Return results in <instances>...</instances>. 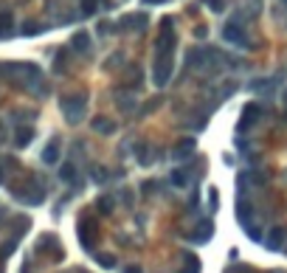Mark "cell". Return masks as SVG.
<instances>
[{
    "label": "cell",
    "instance_id": "12",
    "mask_svg": "<svg viewBox=\"0 0 287 273\" xmlns=\"http://www.w3.org/2000/svg\"><path fill=\"white\" fill-rule=\"evenodd\" d=\"M56 161H59V144L51 141V144L43 149V164H56Z\"/></svg>",
    "mask_w": 287,
    "mask_h": 273
},
{
    "label": "cell",
    "instance_id": "3",
    "mask_svg": "<svg viewBox=\"0 0 287 273\" xmlns=\"http://www.w3.org/2000/svg\"><path fill=\"white\" fill-rule=\"evenodd\" d=\"M172 68H175V59H172V56H155V62H152V82L158 87H164L166 82H169Z\"/></svg>",
    "mask_w": 287,
    "mask_h": 273
},
{
    "label": "cell",
    "instance_id": "16",
    "mask_svg": "<svg viewBox=\"0 0 287 273\" xmlns=\"http://www.w3.org/2000/svg\"><path fill=\"white\" fill-rule=\"evenodd\" d=\"M59 177H62V180H68V183H74L76 180V164H71V161H68V164H62Z\"/></svg>",
    "mask_w": 287,
    "mask_h": 273
},
{
    "label": "cell",
    "instance_id": "7",
    "mask_svg": "<svg viewBox=\"0 0 287 273\" xmlns=\"http://www.w3.org/2000/svg\"><path fill=\"white\" fill-rule=\"evenodd\" d=\"M259 113H262V110H259V104H248V107L242 110V122H239V130H250V127H253V124L259 122Z\"/></svg>",
    "mask_w": 287,
    "mask_h": 273
},
{
    "label": "cell",
    "instance_id": "13",
    "mask_svg": "<svg viewBox=\"0 0 287 273\" xmlns=\"http://www.w3.org/2000/svg\"><path fill=\"white\" fill-rule=\"evenodd\" d=\"M93 130H96V133H102V135H110V133H116V124L99 115V118H93Z\"/></svg>",
    "mask_w": 287,
    "mask_h": 273
},
{
    "label": "cell",
    "instance_id": "10",
    "mask_svg": "<svg viewBox=\"0 0 287 273\" xmlns=\"http://www.w3.org/2000/svg\"><path fill=\"white\" fill-rule=\"evenodd\" d=\"M124 28H133V31H144L147 28V14H130V17L121 20Z\"/></svg>",
    "mask_w": 287,
    "mask_h": 273
},
{
    "label": "cell",
    "instance_id": "26",
    "mask_svg": "<svg viewBox=\"0 0 287 273\" xmlns=\"http://www.w3.org/2000/svg\"><path fill=\"white\" fill-rule=\"evenodd\" d=\"M144 3H164V0H144Z\"/></svg>",
    "mask_w": 287,
    "mask_h": 273
},
{
    "label": "cell",
    "instance_id": "4",
    "mask_svg": "<svg viewBox=\"0 0 287 273\" xmlns=\"http://www.w3.org/2000/svg\"><path fill=\"white\" fill-rule=\"evenodd\" d=\"M222 37H226V40H228L231 45H239V48H242V45L248 48V45H250V40H248V34H245V28H239V25L234 23V20L222 25Z\"/></svg>",
    "mask_w": 287,
    "mask_h": 273
},
{
    "label": "cell",
    "instance_id": "24",
    "mask_svg": "<svg viewBox=\"0 0 287 273\" xmlns=\"http://www.w3.org/2000/svg\"><path fill=\"white\" fill-rule=\"evenodd\" d=\"M208 200H211V211H217V192L211 189V194H208Z\"/></svg>",
    "mask_w": 287,
    "mask_h": 273
},
{
    "label": "cell",
    "instance_id": "18",
    "mask_svg": "<svg viewBox=\"0 0 287 273\" xmlns=\"http://www.w3.org/2000/svg\"><path fill=\"white\" fill-rule=\"evenodd\" d=\"M96 9H99V0H82V14H85V17L96 14Z\"/></svg>",
    "mask_w": 287,
    "mask_h": 273
},
{
    "label": "cell",
    "instance_id": "29",
    "mask_svg": "<svg viewBox=\"0 0 287 273\" xmlns=\"http://www.w3.org/2000/svg\"><path fill=\"white\" fill-rule=\"evenodd\" d=\"M281 3H287V0H281Z\"/></svg>",
    "mask_w": 287,
    "mask_h": 273
},
{
    "label": "cell",
    "instance_id": "17",
    "mask_svg": "<svg viewBox=\"0 0 287 273\" xmlns=\"http://www.w3.org/2000/svg\"><path fill=\"white\" fill-rule=\"evenodd\" d=\"M135 155H138V161H141V166H149V161H152V158H149V146H147V144H144V141H141V144H138V146H135Z\"/></svg>",
    "mask_w": 287,
    "mask_h": 273
},
{
    "label": "cell",
    "instance_id": "1",
    "mask_svg": "<svg viewBox=\"0 0 287 273\" xmlns=\"http://www.w3.org/2000/svg\"><path fill=\"white\" fill-rule=\"evenodd\" d=\"M172 54H175V28H172V20L164 17L158 37H155V56H172Z\"/></svg>",
    "mask_w": 287,
    "mask_h": 273
},
{
    "label": "cell",
    "instance_id": "20",
    "mask_svg": "<svg viewBox=\"0 0 287 273\" xmlns=\"http://www.w3.org/2000/svg\"><path fill=\"white\" fill-rule=\"evenodd\" d=\"M262 180V175L259 172H245L242 177H239V183H245V186H250V183H259Z\"/></svg>",
    "mask_w": 287,
    "mask_h": 273
},
{
    "label": "cell",
    "instance_id": "21",
    "mask_svg": "<svg viewBox=\"0 0 287 273\" xmlns=\"http://www.w3.org/2000/svg\"><path fill=\"white\" fill-rule=\"evenodd\" d=\"M14 161L12 158H0V183L6 180V166H12Z\"/></svg>",
    "mask_w": 287,
    "mask_h": 273
},
{
    "label": "cell",
    "instance_id": "11",
    "mask_svg": "<svg viewBox=\"0 0 287 273\" xmlns=\"http://www.w3.org/2000/svg\"><path fill=\"white\" fill-rule=\"evenodd\" d=\"M71 45H74V48L79 51V54H85V51L90 48V37H87L85 31H76V34H74V40H71Z\"/></svg>",
    "mask_w": 287,
    "mask_h": 273
},
{
    "label": "cell",
    "instance_id": "27",
    "mask_svg": "<svg viewBox=\"0 0 287 273\" xmlns=\"http://www.w3.org/2000/svg\"><path fill=\"white\" fill-rule=\"evenodd\" d=\"M0 133H3V124H0Z\"/></svg>",
    "mask_w": 287,
    "mask_h": 273
},
{
    "label": "cell",
    "instance_id": "6",
    "mask_svg": "<svg viewBox=\"0 0 287 273\" xmlns=\"http://www.w3.org/2000/svg\"><path fill=\"white\" fill-rule=\"evenodd\" d=\"M284 237H287V231L284 228H270L268 231V237H265V248H270V251H279L281 245H284Z\"/></svg>",
    "mask_w": 287,
    "mask_h": 273
},
{
    "label": "cell",
    "instance_id": "19",
    "mask_svg": "<svg viewBox=\"0 0 287 273\" xmlns=\"http://www.w3.org/2000/svg\"><path fill=\"white\" fill-rule=\"evenodd\" d=\"M96 206H99V211H102V214H110L113 211V197H99Z\"/></svg>",
    "mask_w": 287,
    "mask_h": 273
},
{
    "label": "cell",
    "instance_id": "9",
    "mask_svg": "<svg viewBox=\"0 0 287 273\" xmlns=\"http://www.w3.org/2000/svg\"><path fill=\"white\" fill-rule=\"evenodd\" d=\"M169 180H172V186H177V189H186V186H192V172L186 169V166H177V169H172Z\"/></svg>",
    "mask_w": 287,
    "mask_h": 273
},
{
    "label": "cell",
    "instance_id": "25",
    "mask_svg": "<svg viewBox=\"0 0 287 273\" xmlns=\"http://www.w3.org/2000/svg\"><path fill=\"white\" fill-rule=\"evenodd\" d=\"M124 273H141V267H138V265H133V267H127Z\"/></svg>",
    "mask_w": 287,
    "mask_h": 273
},
{
    "label": "cell",
    "instance_id": "28",
    "mask_svg": "<svg viewBox=\"0 0 287 273\" xmlns=\"http://www.w3.org/2000/svg\"><path fill=\"white\" fill-rule=\"evenodd\" d=\"M0 214H3V208H0Z\"/></svg>",
    "mask_w": 287,
    "mask_h": 273
},
{
    "label": "cell",
    "instance_id": "8",
    "mask_svg": "<svg viewBox=\"0 0 287 273\" xmlns=\"http://www.w3.org/2000/svg\"><path fill=\"white\" fill-rule=\"evenodd\" d=\"M195 146H197V141H195V138H183L180 144H175V149H172V158H175V161L189 158L192 152H195Z\"/></svg>",
    "mask_w": 287,
    "mask_h": 273
},
{
    "label": "cell",
    "instance_id": "5",
    "mask_svg": "<svg viewBox=\"0 0 287 273\" xmlns=\"http://www.w3.org/2000/svg\"><path fill=\"white\" fill-rule=\"evenodd\" d=\"M79 239H82L85 248H93V242H96V223H93L90 217L79 223Z\"/></svg>",
    "mask_w": 287,
    "mask_h": 273
},
{
    "label": "cell",
    "instance_id": "2",
    "mask_svg": "<svg viewBox=\"0 0 287 273\" xmlns=\"http://www.w3.org/2000/svg\"><path fill=\"white\" fill-rule=\"evenodd\" d=\"M59 107H62V113H65L68 122L76 124V122H82V118H85L87 96H85V93H74V96H65V99L59 102Z\"/></svg>",
    "mask_w": 287,
    "mask_h": 273
},
{
    "label": "cell",
    "instance_id": "15",
    "mask_svg": "<svg viewBox=\"0 0 287 273\" xmlns=\"http://www.w3.org/2000/svg\"><path fill=\"white\" fill-rule=\"evenodd\" d=\"M31 138H34V130H31V127H17V133H14V144H17V146L31 144Z\"/></svg>",
    "mask_w": 287,
    "mask_h": 273
},
{
    "label": "cell",
    "instance_id": "22",
    "mask_svg": "<svg viewBox=\"0 0 287 273\" xmlns=\"http://www.w3.org/2000/svg\"><path fill=\"white\" fill-rule=\"evenodd\" d=\"M96 259H99V265H104V267H113V265H116V256H110V254H107V256H96Z\"/></svg>",
    "mask_w": 287,
    "mask_h": 273
},
{
    "label": "cell",
    "instance_id": "23",
    "mask_svg": "<svg viewBox=\"0 0 287 273\" xmlns=\"http://www.w3.org/2000/svg\"><path fill=\"white\" fill-rule=\"evenodd\" d=\"M206 3L214 9V12H222V9H226V3H222V0H206Z\"/></svg>",
    "mask_w": 287,
    "mask_h": 273
},
{
    "label": "cell",
    "instance_id": "14",
    "mask_svg": "<svg viewBox=\"0 0 287 273\" xmlns=\"http://www.w3.org/2000/svg\"><path fill=\"white\" fill-rule=\"evenodd\" d=\"M14 28V17L12 12H0V37H9Z\"/></svg>",
    "mask_w": 287,
    "mask_h": 273
}]
</instances>
